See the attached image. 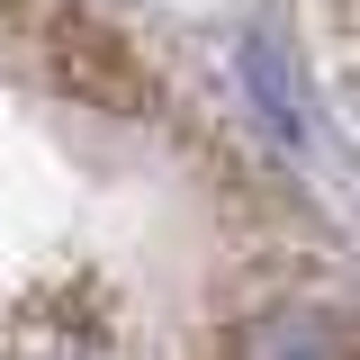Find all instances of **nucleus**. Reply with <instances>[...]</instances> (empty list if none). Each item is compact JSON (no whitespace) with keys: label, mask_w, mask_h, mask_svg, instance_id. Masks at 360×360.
I'll use <instances>...</instances> for the list:
<instances>
[{"label":"nucleus","mask_w":360,"mask_h":360,"mask_svg":"<svg viewBox=\"0 0 360 360\" xmlns=\"http://www.w3.org/2000/svg\"><path fill=\"white\" fill-rule=\"evenodd\" d=\"M217 360H360V333L315 297H270L225 324Z\"/></svg>","instance_id":"obj_1"}]
</instances>
